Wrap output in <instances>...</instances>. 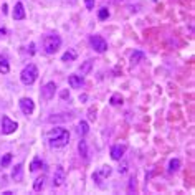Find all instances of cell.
<instances>
[{
  "mask_svg": "<svg viewBox=\"0 0 195 195\" xmlns=\"http://www.w3.org/2000/svg\"><path fill=\"white\" fill-rule=\"evenodd\" d=\"M48 142L53 149H61V147L68 146L70 142V132L65 127H53L51 131H48Z\"/></svg>",
  "mask_w": 195,
  "mask_h": 195,
  "instance_id": "obj_1",
  "label": "cell"
},
{
  "mask_svg": "<svg viewBox=\"0 0 195 195\" xmlns=\"http://www.w3.org/2000/svg\"><path fill=\"white\" fill-rule=\"evenodd\" d=\"M61 46V38L56 33H48L43 36V50L46 55H55Z\"/></svg>",
  "mask_w": 195,
  "mask_h": 195,
  "instance_id": "obj_2",
  "label": "cell"
},
{
  "mask_svg": "<svg viewBox=\"0 0 195 195\" xmlns=\"http://www.w3.org/2000/svg\"><path fill=\"white\" fill-rule=\"evenodd\" d=\"M36 78H38V70H36L35 65H28V66H25V68H23V71H22V74H20L22 83L27 84V86H30V84L35 83Z\"/></svg>",
  "mask_w": 195,
  "mask_h": 195,
  "instance_id": "obj_3",
  "label": "cell"
},
{
  "mask_svg": "<svg viewBox=\"0 0 195 195\" xmlns=\"http://www.w3.org/2000/svg\"><path fill=\"white\" fill-rule=\"evenodd\" d=\"M89 45H91L93 50L98 51V53H104V51L108 50L106 40H104L103 36H99V35H93L91 38H89Z\"/></svg>",
  "mask_w": 195,
  "mask_h": 195,
  "instance_id": "obj_4",
  "label": "cell"
},
{
  "mask_svg": "<svg viewBox=\"0 0 195 195\" xmlns=\"http://www.w3.org/2000/svg\"><path fill=\"white\" fill-rule=\"evenodd\" d=\"M17 127H18V124L15 121H12L8 116H2V134H5V136L12 134V132L17 131Z\"/></svg>",
  "mask_w": 195,
  "mask_h": 195,
  "instance_id": "obj_5",
  "label": "cell"
},
{
  "mask_svg": "<svg viewBox=\"0 0 195 195\" xmlns=\"http://www.w3.org/2000/svg\"><path fill=\"white\" fill-rule=\"evenodd\" d=\"M55 93H56V84L53 81H50V83L45 84L43 89H41V98H43L45 101H50V99L55 98Z\"/></svg>",
  "mask_w": 195,
  "mask_h": 195,
  "instance_id": "obj_6",
  "label": "cell"
},
{
  "mask_svg": "<svg viewBox=\"0 0 195 195\" xmlns=\"http://www.w3.org/2000/svg\"><path fill=\"white\" fill-rule=\"evenodd\" d=\"M65 179H66V172L65 169L61 167V165H58L53 174V187H61V185L65 184Z\"/></svg>",
  "mask_w": 195,
  "mask_h": 195,
  "instance_id": "obj_7",
  "label": "cell"
},
{
  "mask_svg": "<svg viewBox=\"0 0 195 195\" xmlns=\"http://www.w3.org/2000/svg\"><path fill=\"white\" fill-rule=\"evenodd\" d=\"M20 109H22L23 114L30 116V114H33V111H35V103H33L30 98H22L20 99Z\"/></svg>",
  "mask_w": 195,
  "mask_h": 195,
  "instance_id": "obj_8",
  "label": "cell"
},
{
  "mask_svg": "<svg viewBox=\"0 0 195 195\" xmlns=\"http://www.w3.org/2000/svg\"><path fill=\"white\" fill-rule=\"evenodd\" d=\"M124 152H126V146H121V144L112 146L111 147V159L112 160H121Z\"/></svg>",
  "mask_w": 195,
  "mask_h": 195,
  "instance_id": "obj_9",
  "label": "cell"
},
{
  "mask_svg": "<svg viewBox=\"0 0 195 195\" xmlns=\"http://www.w3.org/2000/svg\"><path fill=\"white\" fill-rule=\"evenodd\" d=\"M13 18H15V20H23V18H25V8H23L22 2L15 3V8H13Z\"/></svg>",
  "mask_w": 195,
  "mask_h": 195,
  "instance_id": "obj_10",
  "label": "cell"
},
{
  "mask_svg": "<svg viewBox=\"0 0 195 195\" xmlns=\"http://www.w3.org/2000/svg\"><path fill=\"white\" fill-rule=\"evenodd\" d=\"M68 83H70L71 88H81L83 84H84L83 76H79V74H71L70 78H68Z\"/></svg>",
  "mask_w": 195,
  "mask_h": 195,
  "instance_id": "obj_11",
  "label": "cell"
},
{
  "mask_svg": "<svg viewBox=\"0 0 195 195\" xmlns=\"http://www.w3.org/2000/svg\"><path fill=\"white\" fill-rule=\"evenodd\" d=\"M91 70H93V60H86V61H83L81 66L78 68V73H79V76H84V74H89Z\"/></svg>",
  "mask_w": 195,
  "mask_h": 195,
  "instance_id": "obj_12",
  "label": "cell"
},
{
  "mask_svg": "<svg viewBox=\"0 0 195 195\" xmlns=\"http://www.w3.org/2000/svg\"><path fill=\"white\" fill-rule=\"evenodd\" d=\"M12 179L15 180V182H22V180H23V165L22 164H17L15 167H13Z\"/></svg>",
  "mask_w": 195,
  "mask_h": 195,
  "instance_id": "obj_13",
  "label": "cell"
},
{
  "mask_svg": "<svg viewBox=\"0 0 195 195\" xmlns=\"http://www.w3.org/2000/svg\"><path fill=\"white\" fill-rule=\"evenodd\" d=\"M76 56H78L76 50L68 48V51H65L63 56H61V61H65V63H71V61H74V60H76Z\"/></svg>",
  "mask_w": 195,
  "mask_h": 195,
  "instance_id": "obj_14",
  "label": "cell"
},
{
  "mask_svg": "<svg viewBox=\"0 0 195 195\" xmlns=\"http://www.w3.org/2000/svg\"><path fill=\"white\" fill-rule=\"evenodd\" d=\"M78 150H79V154H81V157L83 159H88V144H86V141H79V144H78Z\"/></svg>",
  "mask_w": 195,
  "mask_h": 195,
  "instance_id": "obj_15",
  "label": "cell"
},
{
  "mask_svg": "<svg viewBox=\"0 0 195 195\" xmlns=\"http://www.w3.org/2000/svg\"><path fill=\"white\" fill-rule=\"evenodd\" d=\"M76 131H78V134L79 136H86L88 134V132H89V127H88V122L86 121H81V122H79V124H78V129H76Z\"/></svg>",
  "mask_w": 195,
  "mask_h": 195,
  "instance_id": "obj_16",
  "label": "cell"
},
{
  "mask_svg": "<svg viewBox=\"0 0 195 195\" xmlns=\"http://www.w3.org/2000/svg\"><path fill=\"white\" fill-rule=\"evenodd\" d=\"M142 60H144V53H142V51H134V53H132V56H131V63H132V65L141 63Z\"/></svg>",
  "mask_w": 195,
  "mask_h": 195,
  "instance_id": "obj_17",
  "label": "cell"
},
{
  "mask_svg": "<svg viewBox=\"0 0 195 195\" xmlns=\"http://www.w3.org/2000/svg\"><path fill=\"white\" fill-rule=\"evenodd\" d=\"M41 167H43V162H41L40 157H35V159L32 160V164H30V170H32V172H35V170L41 169Z\"/></svg>",
  "mask_w": 195,
  "mask_h": 195,
  "instance_id": "obj_18",
  "label": "cell"
},
{
  "mask_svg": "<svg viewBox=\"0 0 195 195\" xmlns=\"http://www.w3.org/2000/svg\"><path fill=\"white\" fill-rule=\"evenodd\" d=\"M179 169H180V160L179 159H172L169 162V172L174 174V172H177Z\"/></svg>",
  "mask_w": 195,
  "mask_h": 195,
  "instance_id": "obj_19",
  "label": "cell"
},
{
  "mask_svg": "<svg viewBox=\"0 0 195 195\" xmlns=\"http://www.w3.org/2000/svg\"><path fill=\"white\" fill-rule=\"evenodd\" d=\"M43 187H45V177L41 175V177H38L35 180V184H33V190H35V192H40Z\"/></svg>",
  "mask_w": 195,
  "mask_h": 195,
  "instance_id": "obj_20",
  "label": "cell"
},
{
  "mask_svg": "<svg viewBox=\"0 0 195 195\" xmlns=\"http://www.w3.org/2000/svg\"><path fill=\"white\" fill-rule=\"evenodd\" d=\"M0 71H2L3 74L10 71V66H8V61H7L5 56H0Z\"/></svg>",
  "mask_w": 195,
  "mask_h": 195,
  "instance_id": "obj_21",
  "label": "cell"
},
{
  "mask_svg": "<svg viewBox=\"0 0 195 195\" xmlns=\"http://www.w3.org/2000/svg\"><path fill=\"white\" fill-rule=\"evenodd\" d=\"M111 104L112 106H119V104H122V96L119 93H114L111 96Z\"/></svg>",
  "mask_w": 195,
  "mask_h": 195,
  "instance_id": "obj_22",
  "label": "cell"
},
{
  "mask_svg": "<svg viewBox=\"0 0 195 195\" xmlns=\"http://www.w3.org/2000/svg\"><path fill=\"white\" fill-rule=\"evenodd\" d=\"M12 162V154H5L2 159H0V165H2V169L3 167H8V164Z\"/></svg>",
  "mask_w": 195,
  "mask_h": 195,
  "instance_id": "obj_23",
  "label": "cell"
},
{
  "mask_svg": "<svg viewBox=\"0 0 195 195\" xmlns=\"http://www.w3.org/2000/svg\"><path fill=\"white\" fill-rule=\"evenodd\" d=\"M108 17H109V10H108V8H101V10L98 12V18H99V20H106Z\"/></svg>",
  "mask_w": 195,
  "mask_h": 195,
  "instance_id": "obj_24",
  "label": "cell"
},
{
  "mask_svg": "<svg viewBox=\"0 0 195 195\" xmlns=\"http://www.w3.org/2000/svg\"><path fill=\"white\" fill-rule=\"evenodd\" d=\"M98 174H99V175H103V177H108V175L111 174V167H109V165H103L101 170H99Z\"/></svg>",
  "mask_w": 195,
  "mask_h": 195,
  "instance_id": "obj_25",
  "label": "cell"
},
{
  "mask_svg": "<svg viewBox=\"0 0 195 195\" xmlns=\"http://www.w3.org/2000/svg\"><path fill=\"white\" fill-rule=\"evenodd\" d=\"M127 190H129V192H134V190H136V179H134V177L131 179V182H129V189H127Z\"/></svg>",
  "mask_w": 195,
  "mask_h": 195,
  "instance_id": "obj_26",
  "label": "cell"
},
{
  "mask_svg": "<svg viewBox=\"0 0 195 195\" xmlns=\"http://www.w3.org/2000/svg\"><path fill=\"white\" fill-rule=\"evenodd\" d=\"M84 3H86L88 10H93V8H94V0H84Z\"/></svg>",
  "mask_w": 195,
  "mask_h": 195,
  "instance_id": "obj_27",
  "label": "cell"
},
{
  "mask_svg": "<svg viewBox=\"0 0 195 195\" xmlns=\"http://www.w3.org/2000/svg\"><path fill=\"white\" fill-rule=\"evenodd\" d=\"M127 172V162H122L119 167V174H126Z\"/></svg>",
  "mask_w": 195,
  "mask_h": 195,
  "instance_id": "obj_28",
  "label": "cell"
},
{
  "mask_svg": "<svg viewBox=\"0 0 195 195\" xmlns=\"http://www.w3.org/2000/svg\"><path fill=\"white\" fill-rule=\"evenodd\" d=\"M89 119H91V121H94V119H96V114H94V109H91V111H89Z\"/></svg>",
  "mask_w": 195,
  "mask_h": 195,
  "instance_id": "obj_29",
  "label": "cell"
},
{
  "mask_svg": "<svg viewBox=\"0 0 195 195\" xmlns=\"http://www.w3.org/2000/svg\"><path fill=\"white\" fill-rule=\"evenodd\" d=\"M61 98H63V99L70 98V93H68V91H63V93H61Z\"/></svg>",
  "mask_w": 195,
  "mask_h": 195,
  "instance_id": "obj_30",
  "label": "cell"
},
{
  "mask_svg": "<svg viewBox=\"0 0 195 195\" xmlns=\"http://www.w3.org/2000/svg\"><path fill=\"white\" fill-rule=\"evenodd\" d=\"M86 99H88V96H86V94H83V96H79V101H81V103H84V101H86Z\"/></svg>",
  "mask_w": 195,
  "mask_h": 195,
  "instance_id": "obj_31",
  "label": "cell"
},
{
  "mask_svg": "<svg viewBox=\"0 0 195 195\" xmlns=\"http://www.w3.org/2000/svg\"><path fill=\"white\" fill-rule=\"evenodd\" d=\"M66 2H68V3H71V5H74V3H76V0H66Z\"/></svg>",
  "mask_w": 195,
  "mask_h": 195,
  "instance_id": "obj_32",
  "label": "cell"
},
{
  "mask_svg": "<svg viewBox=\"0 0 195 195\" xmlns=\"http://www.w3.org/2000/svg\"><path fill=\"white\" fill-rule=\"evenodd\" d=\"M3 35H5V30L2 28V30H0V36H3Z\"/></svg>",
  "mask_w": 195,
  "mask_h": 195,
  "instance_id": "obj_33",
  "label": "cell"
}]
</instances>
